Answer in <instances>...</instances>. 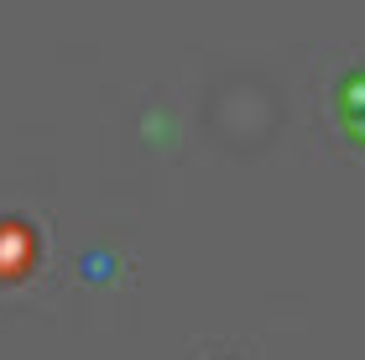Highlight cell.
<instances>
[{
	"mask_svg": "<svg viewBox=\"0 0 365 360\" xmlns=\"http://www.w3.org/2000/svg\"><path fill=\"white\" fill-rule=\"evenodd\" d=\"M339 115H344V125H355L365 136V68H350L339 78Z\"/></svg>",
	"mask_w": 365,
	"mask_h": 360,
	"instance_id": "6da1fadb",
	"label": "cell"
}]
</instances>
